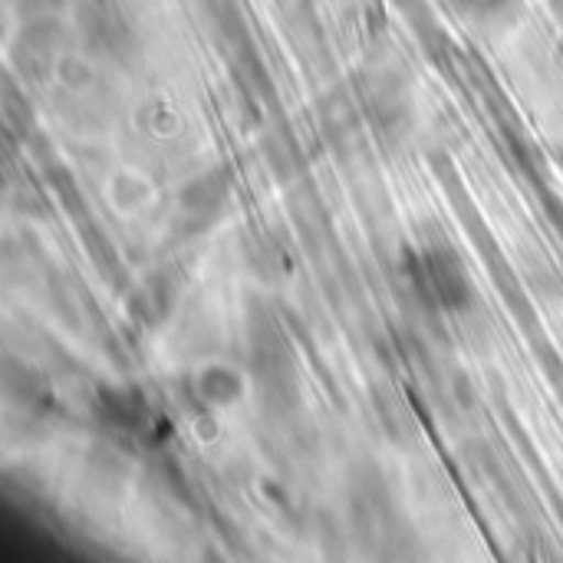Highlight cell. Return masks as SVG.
<instances>
[{"label":"cell","mask_w":563,"mask_h":563,"mask_svg":"<svg viewBox=\"0 0 563 563\" xmlns=\"http://www.w3.org/2000/svg\"><path fill=\"white\" fill-rule=\"evenodd\" d=\"M409 277H412V287L419 290V297H426L439 310L462 313L475 303L468 267L449 244L422 247L409 264Z\"/></svg>","instance_id":"6da1fadb"},{"label":"cell","mask_w":563,"mask_h":563,"mask_svg":"<svg viewBox=\"0 0 563 563\" xmlns=\"http://www.w3.org/2000/svg\"><path fill=\"white\" fill-rule=\"evenodd\" d=\"M228 195H231V178H228V172H224V168H211V172H205L201 178H195V181L181 191V208H185V214L208 221V218H214V214L224 208Z\"/></svg>","instance_id":"7a4b0ae2"},{"label":"cell","mask_w":563,"mask_h":563,"mask_svg":"<svg viewBox=\"0 0 563 563\" xmlns=\"http://www.w3.org/2000/svg\"><path fill=\"white\" fill-rule=\"evenodd\" d=\"M376 409H379V419H383V426H386V432H389L393 439H409V435L416 432V419H412L409 406H406L396 393L379 396Z\"/></svg>","instance_id":"3957f363"},{"label":"cell","mask_w":563,"mask_h":563,"mask_svg":"<svg viewBox=\"0 0 563 563\" xmlns=\"http://www.w3.org/2000/svg\"><path fill=\"white\" fill-rule=\"evenodd\" d=\"M238 393H241V379L224 366H214L211 373L201 376V396L208 402H231Z\"/></svg>","instance_id":"277c9868"},{"label":"cell","mask_w":563,"mask_h":563,"mask_svg":"<svg viewBox=\"0 0 563 563\" xmlns=\"http://www.w3.org/2000/svg\"><path fill=\"white\" fill-rule=\"evenodd\" d=\"M452 3L459 13H465L472 20H498L501 13L518 7V0H452Z\"/></svg>","instance_id":"5b68a950"},{"label":"cell","mask_w":563,"mask_h":563,"mask_svg":"<svg viewBox=\"0 0 563 563\" xmlns=\"http://www.w3.org/2000/svg\"><path fill=\"white\" fill-rule=\"evenodd\" d=\"M561 162H563V155H561Z\"/></svg>","instance_id":"8992f818"}]
</instances>
